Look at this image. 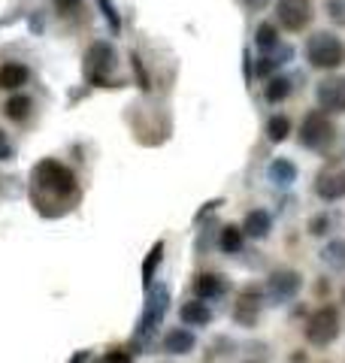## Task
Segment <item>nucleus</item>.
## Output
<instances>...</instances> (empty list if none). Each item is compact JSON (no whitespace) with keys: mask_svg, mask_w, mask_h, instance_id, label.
Returning <instances> with one entry per match:
<instances>
[{"mask_svg":"<svg viewBox=\"0 0 345 363\" xmlns=\"http://www.w3.org/2000/svg\"><path fill=\"white\" fill-rule=\"evenodd\" d=\"M34 188L55 200H67L76 194V176L61 164V160H43L34 167Z\"/></svg>","mask_w":345,"mask_h":363,"instance_id":"nucleus-1","label":"nucleus"},{"mask_svg":"<svg viewBox=\"0 0 345 363\" xmlns=\"http://www.w3.org/2000/svg\"><path fill=\"white\" fill-rule=\"evenodd\" d=\"M306 60L315 70H337L345 64V43L337 34L318 30V34H312L309 43H306Z\"/></svg>","mask_w":345,"mask_h":363,"instance_id":"nucleus-2","label":"nucleus"},{"mask_svg":"<svg viewBox=\"0 0 345 363\" xmlns=\"http://www.w3.org/2000/svg\"><path fill=\"white\" fill-rule=\"evenodd\" d=\"M333 139H337V127H333L330 115L321 113V109H312L300 125V146L312 151H324L333 146Z\"/></svg>","mask_w":345,"mask_h":363,"instance_id":"nucleus-3","label":"nucleus"},{"mask_svg":"<svg viewBox=\"0 0 345 363\" xmlns=\"http://www.w3.org/2000/svg\"><path fill=\"white\" fill-rule=\"evenodd\" d=\"M339 336V312L333 306H321L306 321V339L318 348H327Z\"/></svg>","mask_w":345,"mask_h":363,"instance_id":"nucleus-4","label":"nucleus"},{"mask_svg":"<svg viewBox=\"0 0 345 363\" xmlns=\"http://www.w3.org/2000/svg\"><path fill=\"white\" fill-rule=\"evenodd\" d=\"M115 49L106 43V39H97V43H91V49L85 52V73L91 76V82L94 85H106V76L115 70Z\"/></svg>","mask_w":345,"mask_h":363,"instance_id":"nucleus-5","label":"nucleus"},{"mask_svg":"<svg viewBox=\"0 0 345 363\" xmlns=\"http://www.w3.org/2000/svg\"><path fill=\"white\" fill-rule=\"evenodd\" d=\"M312 0H276V18L279 25L291 30V34H300L312 25Z\"/></svg>","mask_w":345,"mask_h":363,"instance_id":"nucleus-6","label":"nucleus"},{"mask_svg":"<svg viewBox=\"0 0 345 363\" xmlns=\"http://www.w3.org/2000/svg\"><path fill=\"white\" fill-rule=\"evenodd\" d=\"M300 288H303V276L297 269H276V272H270V279H267V297H270V302H276V306L291 302L300 294Z\"/></svg>","mask_w":345,"mask_h":363,"instance_id":"nucleus-7","label":"nucleus"},{"mask_svg":"<svg viewBox=\"0 0 345 363\" xmlns=\"http://www.w3.org/2000/svg\"><path fill=\"white\" fill-rule=\"evenodd\" d=\"M318 106L327 115H342L345 113V76H327L321 79L315 88Z\"/></svg>","mask_w":345,"mask_h":363,"instance_id":"nucleus-8","label":"nucleus"},{"mask_svg":"<svg viewBox=\"0 0 345 363\" xmlns=\"http://www.w3.org/2000/svg\"><path fill=\"white\" fill-rule=\"evenodd\" d=\"M167 302H170V291L161 285L158 291H151V297L146 300V309H143V318H139V327H137V336L146 339L151 330H155L161 321L167 315Z\"/></svg>","mask_w":345,"mask_h":363,"instance_id":"nucleus-9","label":"nucleus"},{"mask_svg":"<svg viewBox=\"0 0 345 363\" xmlns=\"http://www.w3.org/2000/svg\"><path fill=\"white\" fill-rule=\"evenodd\" d=\"M261 291L258 288H242V294L237 297V306H233V321L239 327H255V321L261 315Z\"/></svg>","mask_w":345,"mask_h":363,"instance_id":"nucleus-10","label":"nucleus"},{"mask_svg":"<svg viewBox=\"0 0 345 363\" xmlns=\"http://www.w3.org/2000/svg\"><path fill=\"white\" fill-rule=\"evenodd\" d=\"M315 194L327 203H337V200L345 197V170H321L315 179Z\"/></svg>","mask_w":345,"mask_h":363,"instance_id":"nucleus-11","label":"nucleus"},{"mask_svg":"<svg viewBox=\"0 0 345 363\" xmlns=\"http://www.w3.org/2000/svg\"><path fill=\"white\" fill-rule=\"evenodd\" d=\"M270 230H272V215L267 209H251L246 221H242V234L251 239H267Z\"/></svg>","mask_w":345,"mask_h":363,"instance_id":"nucleus-12","label":"nucleus"},{"mask_svg":"<svg viewBox=\"0 0 345 363\" xmlns=\"http://www.w3.org/2000/svg\"><path fill=\"white\" fill-rule=\"evenodd\" d=\"M179 318L185 327H206L212 321V309L203 300H188V302H182Z\"/></svg>","mask_w":345,"mask_h":363,"instance_id":"nucleus-13","label":"nucleus"},{"mask_svg":"<svg viewBox=\"0 0 345 363\" xmlns=\"http://www.w3.org/2000/svg\"><path fill=\"white\" fill-rule=\"evenodd\" d=\"M227 291V281L225 276H218V272H200V276L194 279V294L200 300H215Z\"/></svg>","mask_w":345,"mask_h":363,"instance_id":"nucleus-14","label":"nucleus"},{"mask_svg":"<svg viewBox=\"0 0 345 363\" xmlns=\"http://www.w3.org/2000/svg\"><path fill=\"white\" fill-rule=\"evenodd\" d=\"M27 79H30V70L22 60H6V64L0 67V88L4 91H18L22 85H27Z\"/></svg>","mask_w":345,"mask_h":363,"instance_id":"nucleus-15","label":"nucleus"},{"mask_svg":"<svg viewBox=\"0 0 345 363\" xmlns=\"http://www.w3.org/2000/svg\"><path fill=\"white\" fill-rule=\"evenodd\" d=\"M194 333L188 327H172L167 336H164V351L167 355H188L191 348H194Z\"/></svg>","mask_w":345,"mask_h":363,"instance_id":"nucleus-16","label":"nucleus"},{"mask_svg":"<svg viewBox=\"0 0 345 363\" xmlns=\"http://www.w3.org/2000/svg\"><path fill=\"white\" fill-rule=\"evenodd\" d=\"M267 176H270L272 185L288 188V185H294V182H297V167H294L288 158H276V160H272V164L267 167Z\"/></svg>","mask_w":345,"mask_h":363,"instance_id":"nucleus-17","label":"nucleus"},{"mask_svg":"<svg viewBox=\"0 0 345 363\" xmlns=\"http://www.w3.org/2000/svg\"><path fill=\"white\" fill-rule=\"evenodd\" d=\"M4 113H6L9 121H25L30 113H34V100H30L27 94H13L6 100Z\"/></svg>","mask_w":345,"mask_h":363,"instance_id":"nucleus-18","label":"nucleus"},{"mask_svg":"<svg viewBox=\"0 0 345 363\" xmlns=\"http://www.w3.org/2000/svg\"><path fill=\"white\" fill-rule=\"evenodd\" d=\"M255 46L263 49V52H272V49H279V27L272 25V22L258 25V30H255Z\"/></svg>","mask_w":345,"mask_h":363,"instance_id":"nucleus-19","label":"nucleus"},{"mask_svg":"<svg viewBox=\"0 0 345 363\" xmlns=\"http://www.w3.org/2000/svg\"><path fill=\"white\" fill-rule=\"evenodd\" d=\"M321 260H324V264H330V267H337V269H342L345 267V239L327 242L324 251H321Z\"/></svg>","mask_w":345,"mask_h":363,"instance_id":"nucleus-20","label":"nucleus"},{"mask_svg":"<svg viewBox=\"0 0 345 363\" xmlns=\"http://www.w3.org/2000/svg\"><path fill=\"white\" fill-rule=\"evenodd\" d=\"M263 94H267L270 103H282V100L291 94V79H285V76H272L270 82H267V91H263Z\"/></svg>","mask_w":345,"mask_h":363,"instance_id":"nucleus-21","label":"nucleus"},{"mask_svg":"<svg viewBox=\"0 0 345 363\" xmlns=\"http://www.w3.org/2000/svg\"><path fill=\"white\" fill-rule=\"evenodd\" d=\"M291 134V118L288 115H272L267 121V136L272 139V143H282V139H288Z\"/></svg>","mask_w":345,"mask_h":363,"instance_id":"nucleus-22","label":"nucleus"},{"mask_svg":"<svg viewBox=\"0 0 345 363\" xmlns=\"http://www.w3.org/2000/svg\"><path fill=\"white\" fill-rule=\"evenodd\" d=\"M242 248V227H233L227 224L221 230V251H227V255H237Z\"/></svg>","mask_w":345,"mask_h":363,"instance_id":"nucleus-23","label":"nucleus"},{"mask_svg":"<svg viewBox=\"0 0 345 363\" xmlns=\"http://www.w3.org/2000/svg\"><path fill=\"white\" fill-rule=\"evenodd\" d=\"M161 255H164V246L158 242V246L149 251V257H146V264H143V281H146V288L151 285V272H155V267L161 264Z\"/></svg>","mask_w":345,"mask_h":363,"instance_id":"nucleus-24","label":"nucleus"},{"mask_svg":"<svg viewBox=\"0 0 345 363\" xmlns=\"http://www.w3.org/2000/svg\"><path fill=\"white\" fill-rule=\"evenodd\" d=\"M100 4V9H104V18H106V25L113 27V34H118V27H121V22H118V13H115V6H113V0H97Z\"/></svg>","mask_w":345,"mask_h":363,"instance_id":"nucleus-25","label":"nucleus"},{"mask_svg":"<svg viewBox=\"0 0 345 363\" xmlns=\"http://www.w3.org/2000/svg\"><path fill=\"white\" fill-rule=\"evenodd\" d=\"M330 224H333L330 215H315V218L309 221V234H312V236H324V234L330 230Z\"/></svg>","mask_w":345,"mask_h":363,"instance_id":"nucleus-26","label":"nucleus"},{"mask_svg":"<svg viewBox=\"0 0 345 363\" xmlns=\"http://www.w3.org/2000/svg\"><path fill=\"white\" fill-rule=\"evenodd\" d=\"M58 15H76L82 13V0H55Z\"/></svg>","mask_w":345,"mask_h":363,"instance_id":"nucleus-27","label":"nucleus"},{"mask_svg":"<svg viewBox=\"0 0 345 363\" xmlns=\"http://www.w3.org/2000/svg\"><path fill=\"white\" fill-rule=\"evenodd\" d=\"M327 13L337 25H345V0H327Z\"/></svg>","mask_w":345,"mask_h":363,"instance_id":"nucleus-28","label":"nucleus"},{"mask_svg":"<svg viewBox=\"0 0 345 363\" xmlns=\"http://www.w3.org/2000/svg\"><path fill=\"white\" fill-rule=\"evenodd\" d=\"M104 363H130V355L127 351H109L104 357Z\"/></svg>","mask_w":345,"mask_h":363,"instance_id":"nucleus-29","label":"nucleus"},{"mask_svg":"<svg viewBox=\"0 0 345 363\" xmlns=\"http://www.w3.org/2000/svg\"><path fill=\"white\" fill-rule=\"evenodd\" d=\"M4 158H9V143H6V134L0 130V160Z\"/></svg>","mask_w":345,"mask_h":363,"instance_id":"nucleus-30","label":"nucleus"},{"mask_svg":"<svg viewBox=\"0 0 345 363\" xmlns=\"http://www.w3.org/2000/svg\"><path fill=\"white\" fill-rule=\"evenodd\" d=\"M342 302H345V288H342Z\"/></svg>","mask_w":345,"mask_h":363,"instance_id":"nucleus-31","label":"nucleus"},{"mask_svg":"<svg viewBox=\"0 0 345 363\" xmlns=\"http://www.w3.org/2000/svg\"><path fill=\"white\" fill-rule=\"evenodd\" d=\"M246 363H258V360H246Z\"/></svg>","mask_w":345,"mask_h":363,"instance_id":"nucleus-32","label":"nucleus"}]
</instances>
